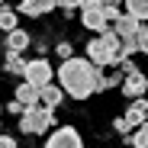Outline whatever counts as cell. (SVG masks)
I'll return each mask as SVG.
<instances>
[{"label": "cell", "instance_id": "obj_2", "mask_svg": "<svg viewBox=\"0 0 148 148\" xmlns=\"http://www.w3.org/2000/svg\"><path fill=\"white\" fill-rule=\"evenodd\" d=\"M87 55H90V64H93V68L119 64V39L113 36V29H106V32L97 36V39H90Z\"/></svg>", "mask_w": 148, "mask_h": 148}, {"label": "cell", "instance_id": "obj_14", "mask_svg": "<svg viewBox=\"0 0 148 148\" xmlns=\"http://www.w3.org/2000/svg\"><path fill=\"white\" fill-rule=\"evenodd\" d=\"M0 29H3V32H13L16 29V13L10 7H0Z\"/></svg>", "mask_w": 148, "mask_h": 148}, {"label": "cell", "instance_id": "obj_6", "mask_svg": "<svg viewBox=\"0 0 148 148\" xmlns=\"http://www.w3.org/2000/svg\"><path fill=\"white\" fill-rule=\"evenodd\" d=\"M142 122H148V100H132V106L126 110V116H119L113 126L119 129V132H132V129H138Z\"/></svg>", "mask_w": 148, "mask_h": 148}, {"label": "cell", "instance_id": "obj_7", "mask_svg": "<svg viewBox=\"0 0 148 148\" xmlns=\"http://www.w3.org/2000/svg\"><path fill=\"white\" fill-rule=\"evenodd\" d=\"M45 148H84V142H81L77 129L64 126V129H55L52 132V138L45 142Z\"/></svg>", "mask_w": 148, "mask_h": 148}, {"label": "cell", "instance_id": "obj_12", "mask_svg": "<svg viewBox=\"0 0 148 148\" xmlns=\"http://www.w3.org/2000/svg\"><path fill=\"white\" fill-rule=\"evenodd\" d=\"M26 45H29V36L23 32L19 26H16L13 32H7V52H13V55H19V52H23V48H26Z\"/></svg>", "mask_w": 148, "mask_h": 148}, {"label": "cell", "instance_id": "obj_3", "mask_svg": "<svg viewBox=\"0 0 148 148\" xmlns=\"http://www.w3.org/2000/svg\"><path fill=\"white\" fill-rule=\"evenodd\" d=\"M81 19H84V26L93 29L97 36L110 29V23H106V3H103V0H87V3H81Z\"/></svg>", "mask_w": 148, "mask_h": 148}, {"label": "cell", "instance_id": "obj_1", "mask_svg": "<svg viewBox=\"0 0 148 148\" xmlns=\"http://www.w3.org/2000/svg\"><path fill=\"white\" fill-rule=\"evenodd\" d=\"M58 81H61V93H71L74 100H87L90 93H100L103 74L84 58H68L58 68Z\"/></svg>", "mask_w": 148, "mask_h": 148}, {"label": "cell", "instance_id": "obj_11", "mask_svg": "<svg viewBox=\"0 0 148 148\" xmlns=\"http://www.w3.org/2000/svg\"><path fill=\"white\" fill-rule=\"evenodd\" d=\"M55 10V0H36V3H19L23 16H42V13H52Z\"/></svg>", "mask_w": 148, "mask_h": 148}, {"label": "cell", "instance_id": "obj_19", "mask_svg": "<svg viewBox=\"0 0 148 148\" xmlns=\"http://www.w3.org/2000/svg\"><path fill=\"white\" fill-rule=\"evenodd\" d=\"M0 148H16V142L10 135H0Z\"/></svg>", "mask_w": 148, "mask_h": 148}, {"label": "cell", "instance_id": "obj_18", "mask_svg": "<svg viewBox=\"0 0 148 148\" xmlns=\"http://www.w3.org/2000/svg\"><path fill=\"white\" fill-rule=\"evenodd\" d=\"M58 55H61V58H64V61H68V58H71V45H68V42H61V45H58Z\"/></svg>", "mask_w": 148, "mask_h": 148}, {"label": "cell", "instance_id": "obj_4", "mask_svg": "<svg viewBox=\"0 0 148 148\" xmlns=\"http://www.w3.org/2000/svg\"><path fill=\"white\" fill-rule=\"evenodd\" d=\"M52 122H55V113H48L45 106H32V110L23 113L19 129H23V132H29V135H39V132H45L48 126H52Z\"/></svg>", "mask_w": 148, "mask_h": 148}, {"label": "cell", "instance_id": "obj_13", "mask_svg": "<svg viewBox=\"0 0 148 148\" xmlns=\"http://www.w3.org/2000/svg\"><path fill=\"white\" fill-rule=\"evenodd\" d=\"M126 16H132L135 23L148 19V0H129L126 3Z\"/></svg>", "mask_w": 148, "mask_h": 148}, {"label": "cell", "instance_id": "obj_16", "mask_svg": "<svg viewBox=\"0 0 148 148\" xmlns=\"http://www.w3.org/2000/svg\"><path fill=\"white\" fill-rule=\"evenodd\" d=\"M7 71L10 74H23L26 71V61H23L19 55H13V52H7Z\"/></svg>", "mask_w": 148, "mask_h": 148}, {"label": "cell", "instance_id": "obj_15", "mask_svg": "<svg viewBox=\"0 0 148 148\" xmlns=\"http://www.w3.org/2000/svg\"><path fill=\"white\" fill-rule=\"evenodd\" d=\"M129 142H132V148H148V122H142V126L132 132Z\"/></svg>", "mask_w": 148, "mask_h": 148}, {"label": "cell", "instance_id": "obj_8", "mask_svg": "<svg viewBox=\"0 0 148 148\" xmlns=\"http://www.w3.org/2000/svg\"><path fill=\"white\" fill-rule=\"evenodd\" d=\"M148 90V77L138 71V68H132V71H126V77H122V93L126 97H132V100H138V97Z\"/></svg>", "mask_w": 148, "mask_h": 148}, {"label": "cell", "instance_id": "obj_5", "mask_svg": "<svg viewBox=\"0 0 148 148\" xmlns=\"http://www.w3.org/2000/svg\"><path fill=\"white\" fill-rule=\"evenodd\" d=\"M23 84H29V87H36V90H42V87H48L52 84V64H48L45 58H36V61H26V71H23Z\"/></svg>", "mask_w": 148, "mask_h": 148}, {"label": "cell", "instance_id": "obj_17", "mask_svg": "<svg viewBox=\"0 0 148 148\" xmlns=\"http://www.w3.org/2000/svg\"><path fill=\"white\" fill-rule=\"evenodd\" d=\"M135 52L148 55V29H145V26H142V29L135 32Z\"/></svg>", "mask_w": 148, "mask_h": 148}, {"label": "cell", "instance_id": "obj_9", "mask_svg": "<svg viewBox=\"0 0 148 148\" xmlns=\"http://www.w3.org/2000/svg\"><path fill=\"white\" fill-rule=\"evenodd\" d=\"M23 113H26V110H32V106H39V90L36 87H29V84H19L16 87V100H13Z\"/></svg>", "mask_w": 148, "mask_h": 148}, {"label": "cell", "instance_id": "obj_10", "mask_svg": "<svg viewBox=\"0 0 148 148\" xmlns=\"http://www.w3.org/2000/svg\"><path fill=\"white\" fill-rule=\"evenodd\" d=\"M61 97H64V93H61V87L48 84V87H42V90H39V103H45V110H48V113H55V106L61 103Z\"/></svg>", "mask_w": 148, "mask_h": 148}]
</instances>
